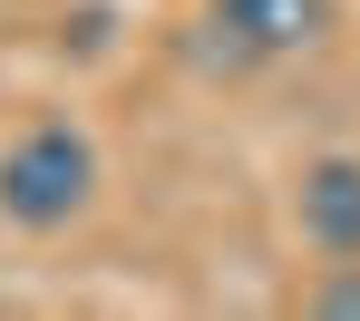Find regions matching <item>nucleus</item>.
Masks as SVG:
<instances>
[{
  "label": "nucleus",
  "mask_w": 360,
  "mask_h": 321,
  "mask_svg": "<svg viewBox=\"0 0 360 321\" xmlns=\"http://www.w3.org/2000/svg\"><path fill=\"white\" fill-rule=\"evenodd\" d=\"M98 204V136L78 117H30L0 146V214L20 234H68Z\"/></svg>",
  "instance_id": "1"
},
{
  "label": "nucleus",
  "mask_w": 360,
  "mask_h": 321,
  "mask_svg": "<svg viewBox=\"0 0 360 321\" xmlns=\"http://www.w3.org/2000/svg\"><path fill=\"white\" fill-rule=\"evenodd\" d=\"M331 39V0H205V59L214 68H273Z\"/></svg>",
  "instance_id": "2"
},
{
  "label": "nucleus",
  "mask_w": 360,
  "mask_h": 321,
  "mask_svg": "<svg viewBox=\"0 0 360 321\" xmlns=\"http://www.w3.org/2000/svg\"><path fill=\"white\" fill-rule=\"evenodd\" d=\"M292 224L321 263H351L360 254V156H311L292 185Z\"/></svg>",
  "instance_id": "3"
},
{
  "label": "nucleus",
  "mask_w": 360,
  "mask_h": 321,
  "mask_svg": "<svg viewBox=\"0 0 360 321\" xmlns=\"http://www.w3.org/2000/svg\"><path fill=\"white\" fill-rule=\"evenodd\" d=\"M302 312L311 321H360V254L351 263H321V282L302 292Z\"/></svg>",
  "instance_id": "4"
}]
</instances>
